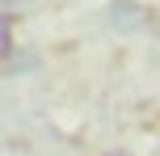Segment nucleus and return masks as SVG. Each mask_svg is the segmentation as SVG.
I'll use <instances>...</instances> for the list:
<instances>
[{
	"label": "nucleus",
	"mask_w": 160,
	"mask_h": 156,
	"mask_svg": "<svg viewBox=\"0 0 160 156\" xmlns=\"http://www.w3.org/2000/svg\"><path fill=\"white\" fill-rule=\"evenodd\" d=\"M8 47V17H0V51Z\"/></svg>",
	"instance_id": "nucleus-1"
},
{
	"label": "nucleus",
	"mask_w": 160,
	"mask_h": 156,
	"mask_svg": "<svg viewBox=\"0 0 160 156\" xmlns=\"http://www.w3.org/2000/svg\"><path fill=\"white\" fill-rule=\"evenodd\" d=\"M110 156H127V152H110Z\"/></svg>",
	"instance_id": "nucleus-2"
}]
</instances>
